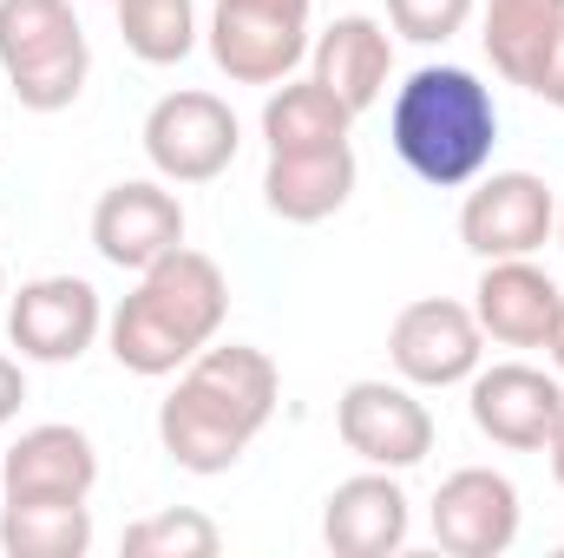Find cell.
I'll return each mask as SVG.
<instances>
[{
  "mask_svg": "<svg viewBox=\"0 0 564 558\" xmlns=\"http://www.w3.org/2000/svg\"><path fill=\"white\" fill-rule=\"evenodd\" d=\"M564 26V0H479V40L506 86H532Z\"/></svg>",
  "mask_w": 564,
  "mask_h": 558,
  "instance_id": "d6986e66",
  "label": "cell"
},
{
  "mask_svg": "<svg viewBox=\"0 0 564 558\" xmlns=\"http://www.w3.org/2000/svg\"><path fill=\"white\" fill-rule=\"evenodd\" d=\"M119 13V40L126 53L144 66H177L197 53L204 40V20H197V0H112Z\"/></svg>",
  "mask_w": 564,
  "mask_h": 558,
  "instance_id": "7402d4cb",
  "label": "cell"
},
{
  "mask_svg": "<svg viewBox=\"0 0 564 558\" xmlns=\"http://www.w3.org/2000/svg\"><path fill=\"white\" fill-rule=\"evenodd\" d=\"M545 460H552V480H558V493H564V420H558V433H552V447H545Z\"/></svg>",
  "mask_w": 564,
  "mask_h": 558,
  "instance_id": "83f0119b",
  "label": "cell"
},
{
  "mask_svg": "<svg viewBox=\"0 0 564 558\" xmlns=\"http://www.w3.org/2000/svg\"><path fill=\"white\" fill-rule=\"evenodd\" d=\"M426 519H433V546L446 558H506L519 546L525 506L499 466H459L440 480Z\"/></svg>",
  "mask_w": 564,
  "mask_h": 558,
  "instance_id": "7c38bea8",
  "label": "cell"
},
{
  "mask_svg": "<svg viewBox=\"0 0 564 558\" xmlns=\"http://www.w3.org/2000/svg\"><path fill=\"white\" fill-rule=\"evenodd\" d=\"M388 144L421 184L459 191L492 164L499 99L473 66H414L388 99Z\"/></svg>",
  "mask_w": 564,
  "mask_h": 558,
  "instance_id": "3957f363",
  "label": "cell"
},
{
  "mask_svg": "<svg viewBox=\"0 0 564 558\" xmlns=\"http://www.w3.org/2000/svg\"><path fill=\"white\" fill-rule=\"evenodd\" d=\"M388 362L408 388H459L486 362V329L466 302L453 296H421L394 315L388 329Z\"/></svg>",
  "mask_w": 564,
  "mask_h": 558,
  "instance_id": "9c48e42d",
  "label": "cell"
},
{
  "mask_svg": "<svg viewBox=\"0 0 564 558\" xmlns=\"http://www.w3.org/2000/svg\"><path fill=\"white\" fill-rule=\"evenodd\" d=\"M0 73L26 112H66L93 73L73 0H0Z\"/></svg>",
  "mask_w": 564,
  "mask_h": 558,
  "instance_id": "277c9868",
  "label": "cell"
},
{
  "mask_svg": "<svg viewBox=\"0 0 564 558\" xmlns=\"http://www.w3.org/2000/svg\"><path fill=\"white\" fill-rule=\"evenodd\" d=\"M525 93H539L545 106H558L564 112V26H558V40H552V53H545V66L532 73V86Z\"/></svg>",
  "mask_w": 564,
  "mask_h": 558,
  "instance_id": "d4e9b609",
  "label": "cell"
},
{
  "mask_svg": "<svg viewBox=\"0 0 564 558\" xmlns=\"http://www.w3.org/2000/svg\"><path fill=\"white\" fill-rule=\"evenodd\" d=\"M564 289L532 257H499L479 270V289H473V315L479 329L499 342V348H545L552 342V322H558Z\"/></svg>",
  "mask_w": 564,
  "mask_h": 558,
  "instance_id": "e0dca14e",
  "label": "cell"
},
{
  "mask_svg": "<svg viewBox=\"0 0 564 558\" xmlns=\"http://www.w3.org/2000/svg\"><path fill=\"white\" fill-rule=\"evenodd\" d=\"M552 237H558V244H564V197H558V230H552Z\"/></svg>",
  "mask_w": 564,
  "mask_h": 558,
  "instance_id": "f1b7e54d",
  "label": "cell"
},
{
  "mask_svg": "<svg viewBox=\"0 0 564 558\" xmlns=\"http://www.w3.org/2000/svg\"><path fill=\"white\" fill-rule=\"evenodd\" d=\"M545 355H552V375L564 382V302H558V322H552V342H545Z\"/></svg>",
  "mask_w": 564,
  "mask_h": 558,
  "instance_id": "4316f807",
  "label": "cell"
},
{
  "mask_svg": "<svg viewBox=\"0 0 564 558\" xmlns=\"http://www.w3.org/2000/svg\"><path fill=\"white\" fill-rule=\"evenodd\" d=\"M99 486V447L73 420L20 427V440L0 453V500H93Z\"/></svg>",
  "mask_w": 564,
  "mask_h": 558,
  "instance_id": "9a60e30c",
  "label": "cell"
},
{
  "mask_svg": "<svg viewBox=\"0 0 564 558\" xmlns=\"http://www.w3.org/2000/svg\"><path fill=\"white\" fill-rule=\"evenodd\" d=\"M361 184L355 144H322V151H270L263 164V204L282 224H322L335 217Z\"/></svg>",
  "mask_w": 564,
  "mask_h": 558,
  "instance_id": "ac0fdd59",
  "label": "cell"
},
{
  "mask_svg": "<svg viewBox=\"0 0 564 558\" xmlns=\"http://www.w3.org/2000/svg\"><path fill=\"white\" fill-rule=\"evenodd\" d=\"M466 408L473 427L506 447V453H545L564 420V382L532 368V362H479V375L466 382Z\"/></svg>",
  "mask_w": 564,
  "mask_h": 558,
  "instance_id": "8fae6325",
  "label": "cell"
},
{
  "mask_svg": "<svg viewBox=\"0 0 564 558\" xmlns=\"http://www.w3.org/2000/svg\"><path fill=\"white\" fill-rule=\"evenodd\" d=\"M558 230V197L539 171H479L466 204H459V244L479 264L499 257H539Z\"/></svg>",
  "mask_w": 564,
  "mask_h": 558,
  "instance_id": "52a82bcc",
  "label": "cell"
},
{
  "mask_svg": "<svg viewBox=\"0 0 564 558\" xmlns=\"http://www.w3.org/2000/svg\"><path fill=\"white\" fill-rule=\"evenodd\" d=\"M139 144L164 184H210V178H224L237 164L243 126H237L230 99H217L204 86H184V93H164L144 112Z\"/></svg>",
  "mask_w": 564,
  "mask_h": 558,
  "instance_id": "8992f818",
  "label": "cell"
},
{
  "mask_svg": "<svg viewBox=\"0 0 564 558\" xmlns=\"http://www.w3.org/2000/svg\"><path fill=\"white\" fill-rule=\"evenodd\" d=\"M282 401V375L263 348L243 342H210L177 368V388L158 401V447L184 473H230L250 440L270 427Z\"/></svg>",
  "mask_w": 564,
  "mask_h": 558,
  "instance_id": "6da1fadb",
  "label": "cell"
},
{
  "mask_svg": "<svg viewBox=\"0 0 564 558\" xmlns=\"http://www.w3.org/2000/svg\"><path fill=\"white\" fill-rule=\"evenodd\" d=\"M473 13L479 0H388V26L414 46H446L453 33H466Z\"/></svg>",
  "mask_w": 564,
  "mask_h": 558,
  "instance_id": "cb8c5ba5",
  "label": "cell"
},
{
  "mask_svg": "<svg viewBox=\"0 0 564 558\" xmlns=\"http://www.w3.org/2000/svg\"><path fill=\"white\" fill-rule=\"evenodd\" d=\"M224 315H230V277L217 270V257L177 244L171 257L139 270L132 296H119V309L106 315V348L126 375L164 382L224 335Z\"/></svg>",
  "mask_w": 564,
  "mask_h": 558,
  "instance_id": "7a4b0ae2",
  "label": "cell"
},
{
  "mask_svg": "<svg viewBox=\"0 0 564 558\" xmlns=\"http://www.w3.org/2000/svg\"><path fill=\"white\" fill-rule=\"evenodd\" d=\"M308 79H322L355 119L381 106L388 79H394V33L375 13H341L308 40Z\"/></svg>",
  "mask_w": 564,
  "mask_h": 558,
  "instance_id": "2e32d148",
  "label": "cell"
},
{
  "mask_svg": "<svg viewBox=\"0 0 564 558\" xmlns=\"http://www.w3.org/2000/svg\"><path fill=\"white\" fill-rule=\"evenodd\" d=\"M217 552H224V533L197 506H171V513H151L139 526H126V558H217Z\"/></svg>",
  "mask_w": 564,
  "mask_h": 558,
  "instance_id": "603a6c76",
  "label": "cell"
},
{
  "mask_svg": "<svg viewBox=\"0 0 564 558\" xmlns=\"http://www.w3.org/2000/svg\"><path fill=\"white\" fill-rule=\"evenodd\" d=\"M20 401H26V368H20V355L0 348V427L20 415Z\"/></svg>",
  "mask_w": 564,
  "mask_h": 558,
  "instance_id": "484cf974",
  "label": "cell"
},
{
  "mask_svg": "<svg viewBox=\"0 0 564 558\" xmlns=\"http://www.w3.org/2000/svg\"><path fill=\"white\" fill-rule=\"evenodd\" d=\"M0 552L86 558L93 552V506L86 500H0Z\"/></svg>",
  "mask_w": 564,
  "mask_h": 558,
  "instance_id": "ffe728a7",
  "label": "cell"
},
{
  "mask_svg": "<svg viewBox=\"0 0 564 558\" xmlns=\"http://www.w3.org/2000/svg\"><path fill=\"white\" fill-rule=\"evenodd\" d=\"M348 132H355V112L322 79H282L263 106L270 151H322V144H348Z\"/></svg>",
  "mask_w": 564,
  "mask_h": 558,
  "instance_id": "44dd1931",
  "label": "cell"
},
{
  "mask_svg": "<svg viewBox=\"0 0 564 558\" xmlns=\"http://www.w3.org/2000/svg\"><path fill=\"white\" fill-rule=\"evenodd\" d=\"M335 433L361 466L408 473L433 453V415L408 382H348L335 401Z\"/></svg>",
  "mask_w": 564,
  "mask_h": 558,
  "instance_id": "30bf717a",
  "label": "cell"
},
{
  "mask_svg": "<svg viewBox=\"0 0 564 558\" xmlns=\"http://www.w3.org/2000/svg\"><path fill=\"white\" fill-rule=\"evenodd\" d=\"M408 533H414V500L388 466H368L322 500V546L335 558H394Z\"/></svg>",
  "mask_w": 564,
  "mask_h": 558,
  "instance_id": "5bb4252c",
  "label": "cell"
},
{
  "mask_svg": "<svg viewBox=\"0 0 564 558\" xmlns=\"http://www.w3.org/2000/svg\"><path fill=\"white\" fill-rule=\"evenodd\" d=\"M0 296H7V270H0Z\"/></svg>",
  "mask_w": 564,
  "mask_h": 558,
  "instance_id": "f546056e",
  "label": "cell"
},
{
  "mask_svg": "<svg viewBox=\"0 0 564 558\" xmlns=\"http://www.w3.org/2000/svg\"><path fill=\"white\" fill-rule=\"evenodd\" d=\"M308 0H210L204 46L230 86H282L308 60Z\"/></svg>",
  "mask_w": 564,
  "mask_h": 558,
  "instance_id": "5b68a950",
  "label": "cell"
},
{
  "mask_svg": "<svg viewBox=\"0 0 564 558\" xmlns=\"http://www.w3.org/2000/svg\"><path fill=\"white\" fill-rule=\"evenodd\" d=\"M106 335V296L86 277H33L7 296V342L20 362L66 368Z\"/></svg>",
  "mask_w": 564,
  "mask_h": 558,
  "instance_id": "ba28073f",
  "label": "cell"
},
{
  "mask_svg": "<svg viewBox=\"0 0 564 558\" xmlns=\"http://www.w3.org/2000/svg\"><path fill=\"white\" fill-rule=\"evenodd\" d=\"M177 244H184V204L164 178H126L93 204V250L126 277L151 270Z\"/></svg>",
  "mask_w": 564,
  "mask_h": 558,
  "instance_id": "4fadbf2b",
  "label": "cell"
}]
</instances>
